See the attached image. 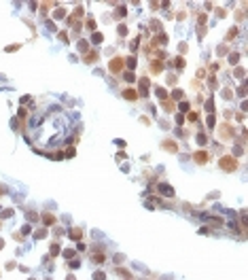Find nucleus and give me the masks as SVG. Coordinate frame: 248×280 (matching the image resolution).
<instances>
[{
    "mask_svg": "<svg viewBox=\"0 0 248 280\" xmlns=\"http://www.w3.org/2000/svg\"><path fill=\"white\" fill-rule=\"evenodd\" d=\"M161 191H163V193H168V197H172V195H174V191L170 189V187H165V185H161Z\"/></svg>",
    "mask_w": 248,
    "mask_h": 280,
    "instance_id": "39448f33",
    "label": "nucleus"
},
{
    "mask_svg": "<svg viewBox=\"0 0 248 280\" xmlns=\"http://www.w3.org/2000/svg\"><path fill=\"white\" fill-rule=\"evenodd\" d=\"M229 62H231V64H235V62H238V53H231V55H229Z\"/></svg>",
    "mask_w": 248,
    "mask_h": 280,
    "instance_id": "6e6552de",
    "label": "nucleus"
},
{
    "mask_svg": "<svg viewBox=\"0 0 248 280\" xmlns=\"http://www.w3.org/2000/svg\"><path fill=\"white\" fill-rule=\"evenodd\" d=\"M206 159H208L206 153H197V155H195V161H197V163H206Z\"/></svg>",
    "mask_w": 248,
    "mask_h": 280,
    "instance_id": "7ed1b4c3",
    "label": "nucleus"
},
{
    "mask_svg": "<svg viewBox=\"0 0 248 280\" xmlns=\"http://www.w3.org/2000/svg\"><path fill=\"white\" fill-rule=\"evenodd\" d=\"M123 93H125V98H127V100H129V98H132V100H136V98H138V96H136V91H134V89H125V91H123Z\"/></svg>",
    "mask_w": 248,
    "mask_h": 280,
    "instance_id": "20e7f679",
    "label": "nucleus"
},
{
    "mask_svg": "<svg viewBox=\"0 0 248 280\" xmlns=\"http://www.w3.org/2000/svg\"><path fill=\"white\" fill-rule=\"evenodd\" d=\"M70 236H72L74 240H79V238H81V231H79V229H74V231H70Z\"/></svg>",
    "mask_w": 248,
    "mask_h": 280,
    "instance_id": "423d86ee",
    "label": "nucleus"
},
{
    "mask_svg": "<svg viewBox=\"0 0 248 280\" xmlns=\"http://www.w3.org/2000/svg\"><path fill=\"white\" fill-rule=\"evenodd\" d=\"M235 166H238L235 159H231V157H223V159H221V168L227 170V172H229V170H235Z\"/></svg>",
    "mask_w": 248,
    "mask_h": 280,
    "instance_id": "f257e3e1",
    "label": "nucleus"
},
{
    "mask_svg": "<svg viewBox=\"0 0 248 280\" xmlns=\"http://www.w3.org/2000/svg\"><path fill=\"white\" fill-rule=\"evenodd\" d=\"M110 70H121V57H115L110 62Z\"/></svg>",
    "mask_w": 248,
    "mask_h": 280,
    "instance_id": "f03ea898",
    "label": "nucleus"
},
{
    "mask_svg": "<svg viewBox=\"0 0 248 280\" xmlns=\"http://www.w3.org/2000/svg\"><path fill=\"white\" fill-rule=\"evenodd\" d=\"M102 38H104L102 34H94V42H96V45H100V42H102Z\"/></svg>",
    "mask_w": 248,
    "mask_h": 280,
    "instance_id": "0eeeda50",
    "label": "nucleus"
}]
</instances>
